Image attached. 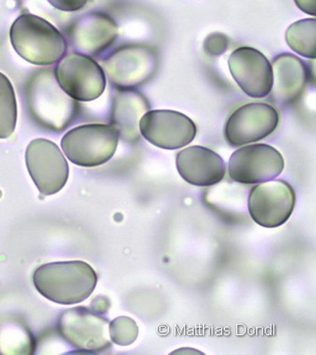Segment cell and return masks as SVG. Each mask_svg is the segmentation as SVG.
<instances>
[{
	"mask_svg": "<svg viewBox=\"0 0 316 355\" xmlns=\"http://www.w3.org/2000/svg\"><path fill=\"white\" fill-rule=\"evenodd\" d=\"M24 94L28 112L41 128L58 133L78 118L79 103L62 89L53 69L35 71L26 83Z\"/></svg>",
	"mask_w": 316,
	"mask_h": 355,
	"instance_id": "1",
	"label": "cell"
},
{
	"mask_svg": "<svg viewBox=\"0 0 316 355\" xmlns=\"http://www.w3.org/2000/svg\"><path fill=\"white\" fill-rule=\"evenodd\" d=\"M33 281L36 290L47 300L72 305L84 302L92 294L98 277L85 261H57L40 266L33 273Z\"/></svg>",
	"mask_w": 316,
	"mask_h": 355,
	"instance_id": "2",
	"label": "cell"
},
{
	"mask_svg": "<svg viewBox=\"0 0 316 355\" xmlns=\"http://www.w3.org/2000/svg\"><path fill=\"white\" fill-rule=\"evenodd\" d=\"M10 39L15 51L35 66H51L67 51V41L60 31L32 14H23L15 20Z\"/></svg>",
	"mask_w": 316,
	"mask_h": 355,
	"instance_id": "3",
	"label": "cell"
},
{
	"mask_svg": "<svg viewBox=\"0 0 316 355\" xmlns=\"http://www.w3.org/2000/svg\"><path fill=\"white\" fill-rule=\"evenodd\" d=\"M111 124L92 123L75 127L62 137V150L69 162L80 167H97L110 162L119 142Z\"/></svg>",
	"mask_w": 316,
	"mask_h": 355,
	"instance_id": "4",
	"label": "cell"
},
{
	"mask_svg": "<svg viewBox=\"0 0 316 355\" xmlns=\"http://www.w3.org/2000/svg\"><path fill=\"white\" fill-rule=\"evenodd\" d=\"M158 55L151 46L131 44L116 49L103 59L108 81L118 90H134L149 82L158 69Z\"/></svg>",
	"mask_w": 316,
	"mask_h": 355,
	"instance_id": "5",
	"label": "cell"
},
{
	"mask_svg": "<svg viewBox=\"0 0 316 355\" xmlns=\"http://www.w3.org/2000/svg\"><path fill=\"white\" fill-rule=\"evenodd\" d=\"M59 334L74 348L98 354L110 349V321L97 311L75 307L66 310L57 324Z\"/></svg>",
	"mask_w": 316,
	"mask_h": 355,
	"instance_id": "6",
	"label": "cell"
},
{
	"mask_svg": "<svg viewBox=\"0 0 316 355\" xmlns=\"http://www.w3.org/2000/svg\"><path fill=\"white\" fill-rule=\"evenodd\" d=\"M54 75L62 89L77 102H92L105 92L107 78L92 57L72 53L62 57Z\"/></svg>",
	"mask_w": 316,
	"mask_h": 355,
	"instance_id": "7",
	"label": "cell"
},
{
	"mask_svg": "<svg viewBox=\"0 0 316 355\" xmlns=\"http://www.w3.org/2000/svg\"><path fill=\"white\" fill-rule=\"evenodd\" d=\"M297 194L287 181L272 180L258 183L248 196V209L253 222L274 229L288 221L294 212Z\"/></svg>",
	"mask_w": 316,
	"mask_h": 355,
	"instance_id": "8",
	"label": "cell"
},
{
	"mask_svg": "<svg viewBox=\"0 0 316 355\" xmlns=\"http://www.w3.org/2000/svg\"><path fill=\"white\" fill-rule=\"evenodd\" d=\"M26 165L40 193L53 196L60 191L69 178V164L54 142L36 139L26 149Z\"/></svg>",
	"mask_w": 316,
	"mask_h": 355,
	"instance_id": "9",
	"label": "cell"
},
{
	"mask_svg": "<svg viewBox=\"0 0 316 355\" xmlns=\"http://www.w3.org/2000/svg\"><path fill=\"white\" fill-rule=\"evenodd\" d=\"M285 167L284 157L268 144L246 145L233 153L228 173L235 182L252 185L274 180Z\"/></svg>",
	"mask_w": 316,
	"mask_h": 355,
	"instance_id": "10",
	"label": "cell"
},
{
	"mask_svg": "<svg viewBox=\"0 0 316 355\" xmlns=\"http://www.w3.org/2000/svg\"><path fill=\"white\" fill-rule=\"evenodd\" d=\"M278 112L265 103H251L238 107L225 124L224 137L233 147L263 141L276 130Z\"/></svg>",
	"mask_w": 316,
	"mask_h": 355,
	"instance_id": "11",
	"label": "cell"
},
{
	"mask_svg": "<svg viewBox=\"0 0 316 355\" xmlns=\"http://www.w3.org/2000/svg\"><path fill=\"white\" fill-rule=\"evenodd\" d=\"M140 133L154 146L177 150L188 146L197 135L195 123L174 110L147 111L139 124Z\"/></svg>",
	"mask_w": 316,
	"mask_h": 355,
	"instance_id": "12",
	"label": "cell"
},
{
	"mask_svg": "<svg viewBox=\"0 0 316 355\" xmlns=\"http://www.w3.org/2000/svg\"><path fill=\"white\" fill-rule=\"evenodd\" d=\"M67 38L75 53L90 57L102 55L115 42L118 26L103 12H90L74 20L66 28Z\"/></svg>",
	"mask_w": 316,
	"mask_h": 355,
	"instance_id": "13",
	"label": "cell"
},
{
	"mask_svg": "<svg viewBox=\"0 0 316 355\" xmlns=\"http://www.w3.org/2000/svg\"><path fill=\"white\" fill-rule=\"evenodd\" d=\"M230 72L238 87L251 98H265L273 85V69L268 58L258 49L242 46L228 60Z\"/></svg>",
	"mask_w": 316,
	"mask_h": 355,
	"instance_id": "14",
	"label": "cell"
},
{
	"mask_svg": "<svg viewBox=\"0 0 316 355\" xmlns=\"http://www.w3.org/2000/svg\"><path fill=\"white\" fill-rule=\"evenodd\" d=\"M176 165L183 180L194 186L216 185L222 182L226 173L224 159L213 150L199 145L178 152Z\"/></svg>",
	"mask_w": 316,
	"mask_h": 355,
	"instance_id": "15",
	"label": "cell"
},
{
	"mask_svg": "<svg viewBox=\"0 0 316 355\" xmlns=\"http://www.w3.org/2000/svg\"><path fill=\"white\" fill-rule=\"evenodd\" d=\"M272 100L279 106H288L299 100L308 83L307 67L294 54L282 53L274 59Z\"/></svg>",
	"mask_w": 316,
	"mask_h": 355,
	"instance_id": "16",
	"label": "cell"
},
{
	"mask_svg": "<svg viewBox=\"0 0 316 355\" xmlns=\"http://www.w3.org/2000/svg\"><path fill=\"white\" fill-rule=\"evenodd\" d=\"M150 110L149 101L135 90H118L114 95L111 108V125L124 141L140 139V121Z\"/></svg>",
	"mask_w": 316,
	"mask_h": 355,
	"instance_id": "17",
	"label": "cell"
},
{
	"mask_svg": "<svg viewBox=\"0 0 316 355\" xmlns=\"http://www.w3.org/2000/svg\"><path fill=\"white\" fill-rule=\"evenodd\" d=\"M285 39L290 48L305 58H316V19L307 18L294 22L287 30Z\"/></svg>",
	"mask_w": 316,
	"mask_h": 355,
	"instance_id": "18",
	"label": "cell"
},
{
	"mask_svg": "<svg viewBox=\"0 0 316 355\" xmlns=\"http://www.w3.org/2000/svg\"><path fill=\"white\" fill-rule=\"evenodd\" d=\"M17 121V103L14 87L6 75L0 72V139L14 134Z\"/></svg>",
	"mask_w": 316,
	"mask_h": 355,
	"instance_id": "19",
	"label": "cell"
},
{
	"mask_svg": "<svg viewBox=\"0 0 316 355\" xmlns=\"http://www.w3.org/2000/svg\"><path fill=\"white\" fill-rule=\"evenodd\" d=\"M111 341L119 346H128L138 338L139 327L136 321L128 317H119L110 322Z\"/></svg>",
	"mask_w": 316,
	"mask_h": 355,
	"instance_id": "20",
	"label": "cell"
},
{
	"mask_svg": "<svg viewBox=\"0 0 316 355\" xmlns=\"http://www.w3.org/2000/svg\"><path fill=\"white\" fill-rule=\"evenodd\" d=\"M0 344L7 349H15V354H18L17 349H30L33 348V338L31 333L23 326H13V327L3 328L1 331ZM26 352V351H25ZM26 354H28L26 352Z\"/></svg>",
	"mask_w": 316,
	"mask_h": 355,
	"instance_id": "21",
	"label": "cell"
},
{
	"mask_svg": "<svg viewBox=\"0 0 316 355\" xmlns=\"http://www.w3.org/2000/svg\"><path fill=\"white\" fill-rule=\"evenodd\" d=\"M203 48L210 56L222 55L229 48V38L224 33H211L204 40Z\"/></svg>",
	"mask_w": 316,
	"mask_h": 355,
	"instance_id": "22",
	"label": "cell"
},
{
	"mask_svg": "<svg viewBox=\"0 0 316 355\" xmlns=\"http://www.w3.org/2000/svg\"><path fill=\"white\" fill-rule=\"evenodd\" d=\"M51 6L62 12H77L87 5L89 0H48Z\"/></svg>",
	"mask_w": 316,
	"mask_h": 355,
	"instance_id": "23",
	"label": "cell"
},
{
	"mask_svg": "<svg viewBox=\"0 0 316 355\" xmlns=\"http://www.w3.org/2000/svg\"><path fill=\"white\" fill-rule=\"evenodd\" d=\"M297 6L305 14L315 17L316 0H294Z\"/></svg>",
	"mask_w": 316,
	"mask_h": 355,
	"instance_id": "24",
	"label": "cell"
}]
</instances>
